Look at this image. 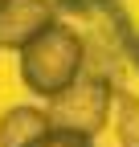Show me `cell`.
I'll return each instance as SVG.
<instances>
[{"instance_id":"4","label":"cell","mask_w":139,"mask_h":147,"mask_svg":"<svg viewBox=\"0 0 139 147\" xmlns=\"http://www.w3.org/2000/svg\"><path fill=\"white\" fill-rule=\"evenodd\" d=\"M49 131V115L45 106H12L0 115V147H33Z\"/></svg>"},{"instance_id":"7","label":"cell","mask_w":139,"mask_h":147,"mask_svg":"<svg viewBox=\"0 0 139 147\" xmlns=\"http://www.w3.org/2000/svg\"><path fill=\"white\" fill-rule=\"evenodd\" d=\"M33 147H90L86 135H70V131H57V127H49V131L33 143Z\"/></svg>"},{"instance_id":"5","label":"cell","mask_w":139,"mask_h":147,"mask_svg":"<svg viewBox=\"0 0 139 147\" xmlns=\"http://www.w3.org/2000/svg\"><path fill=\"white\" fill-rule=\"evenodd\" d=\"M115 131H119V147H139V98L135 94L115 98Z\"/></svg>"},{"instance_id":"1","label":"cell","mask_w":139,"mask_h":147,"mask_svg":"<svg viewBox=\"0 0 139 147\" xmlns=\"http://www.w3.org/2000/svg\"><path fill=\"white\" fill-rule=\"evenodd\" d=\"M86 69V41L70 25H49L21 49V82L41 98H53Z\"/></svg>"},{"instance_id":"6","label":"cell","mask_w":139,"mask_h":147,"mask_svg":"<svg viewBox=\"0 0 139 147\" xmlns=\"http://www.w3.org/2000/svg\"><path fill=\"white\" fill-rule=\"evenodd\" d=\"M57 12H74V16H98V12H111L115 0H53Z\"/></svg>"},{"instance_id":"3","label":"cell","mask_w":139,"mask_h":147,"mask_svg":"<svg viewBox=\"0 0 139 147\" xmlns=\"http://www.w3.org/2000/svg\"><path fill=\"white\" fill-rule=\"evenodd\" d=\"M57 21L53 0H0V49L21 53L41 29Z\"/></svg>"},{"instance_id":"2","label":"cell","mask_w":139,"mask_h":147,"mask_svg":"<svg viewBox=\"0 0 139 147\" xmlns=\"http://www.w3.org/2000/svg\"><path fill=\"white\" fill-rule=\"evenodd\" d=\"M111 98H115L111 74H90V69H82L61 94L49 98V106H45L49 127L94 139L102 127H107V119H111Z\"/></svg>"}]
</instances>
